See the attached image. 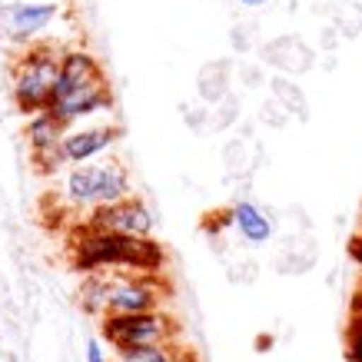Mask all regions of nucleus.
Instances as JSON below:
<instances>
[{
  "instance_id": "ddd939ff",
  "label": "nucleus",
  "mask_w": 362,
  "mask_h": 362,
  "mask_svg": "<svg viewBox=\"0 0 362 362\" xmlns=\"http://www.w3.org/2000/svg\"><path fill=\"white\" fill-rule=\"evenodd\" d=\"M120 362H187L183 349L176 342H160V346H140V349L117 352Z\"/></svg>"
},
{
  "instance_id": "f03ea898",
  "label": "nucleus",
  "mask_w": 362,
  "mask_h": 362,
  "mask_svg": "<svg viewBox=\"0 0 362 362\" xmlns=\"http://www.w3.org/2000/svg\"><path fill=\"white\" fill-rule=\"evenodd\" d=\"M60 57H64V50H57L50 44L30 47L27 54L17 57L11 74V93L13 103L27 117L47 110V103L57 90V80H60Z\"/></svg>"
},
{
  "instance_id": "f3484780",
  "label": "nucleus",
  "mask_w": 362,
  "mask_h": 362,
  "mask_svg": "<svg viewBox=\"0 0 362 362\" xmlns=\"http://www.w3.org/2000/svg\"><path fill=\"white\" fill-rule=\"evenodd\" d=\"M240 4H243V7H263L266 0H240Z\"/></svg>"
},
{
  "instance_id": "2eb2a0df",
  "label": "nucleus",
  "mask_w": 362,
  "mask_h": 362,
  "mask_svg": "<svg viewBox=\"0 0 362 362\" xmlns=\"http://www.w3.org/2000/svg\"><path fill=\"white\" fill-rule=\"evenodd\" d=\"M87 362H107V356H103V346H100L97 339L87 342Z\"/></svg>"
},
{
  "instance_id": "6e6552de",
  "label": "nucleus",
  "mask_w": 362,
  "mask_h": 362,
  "mask_svg": "<svg viewBox=\"0 0 362 362\" xmlns=\"http://www.w3.org/2000/svg\"><path fill=\"white\" fill-rule=\"evenodd\" d=\"M110 87H107V80L103 83H93V87H80V90H66V93H54L50 103H47V110L54 113L57 120L70 127L74 120H83V117H93L100 110H110Z\"/></svg>"
},
{
  "instance_id": "f257e3e1",
  "label": "nucleus",
  "mask_w": 362,
  "mask_h": 362,
  "mask_svg": "<svg viewBox=\"0 0 362 362\" xmlns=\"http://www.w3.org/2000/svg\"><path fill=\"white\" fill-rule=\"evenodd\" d=\"M70 263L77 273H110V269H123V273H146L160 276L163 273V246L150 236H123V233H107V230H83L70 240Z\"/></svg>"
},
{
  "instance_id": "1a4fd4ad",
  "label": "nucleus",
  "mask_w": 362,
  "mask_h": 362,
  "mask_svg": "<svg viewBox=\"0 0 362 362\" xmlns=\"http://www.w3.org/2000/svg\"><path fill=\"white\" fill-rule=\"evenodd\" d=\"M57 4H33V0H11L0 11V30L7 33L11 40H30L37 33L50 27V21L57 17Z\"/></svg>"
},
{
  "instance_id": "20e7f679",
  "label": "nucleus",
  "mask_w": 362,
  "mask_h": 362,
  "mask_svg": "<svg viewBox=\"0 0 362 362\" xmlns=\"http://www.w3.org/2000/svg\"><path fill=\"white\" fill-rule=\"evenodd\" d=\"M103 339L110 342L117 352L123 349H140V346H160V342H173L180 326L176 319L163 309H150V313H127V316H103L100 322Z\"/></svg>"
},
{
  "instance_id": "dca6fc26",
  "label": "nucleus",
  "mask_w": 362,
  "mask_h": 362,
  "mask_svg": "<svg viewBox=\"0 0 362 362\" xmlns=\"http://www.w3.org/2000/svg\"><path fill=\"white\" fill-rule=\"evenodd\" d=\"M352 259H356V263L362 266V236L356 243H352Z\"/></svg>"
},
{
  "instance_id": "423d86ee",
  "label": "nucleus",
  "mask_w": 362,
  "mask_h": 362,
  "mask_svg": "<svg viewBox=\"0 0 362 362\" xmlns=\"http://www.w3.org/2000/svg\"><path fill=\"white\" fill-rule=\"evenodd\" d=\"M90 230H107V233H123V236H153V213L150 206L136 197H127L120 203H107V206H93L87 216Z\"/></svg>"
},
{
  "instance_id": "39448f33",
  "label": "nucleus",
  "mask_w": 362,
  "mask_h": 362,
  "mask_svg": "<svg viewBox=\"0 0 362 362\" xmlns=\"http://www.w3.org/2000/svg\"><path fill=\"white\" fill-rule=\"evenodd\" d=\"M166 296V286L160 276L146 273H123L110 269L107 273V316H127V313H150L160 309Z\"/></svg>"
},
{
  "instance_id": "9b49d317",
  "label": "nucleus",
  "mask_w": 362,
  "mask_h": 362,
  "mask_svg": "<svg viewBox=\"0 0 362 362\" xmlns=\"http://www.w3.org/2000/svg\"><path fill=\"white\" fill-rule=\"evenodd\" d=\"M120 130L117 127H87V130H77V133H66L64 136V150H66V160L77 166V163H87L93 160L97 153L110 150L117 143Z\"/></svg>"
},
{
  "instance_id": "7ed1b4c3",
  "label": "nucleus",
  "mask_w": 362,
  "mask_h": 362,
  "mask_svg": "<svg viewBox=\"0 0 362 362\" xmlns=\"http://www.w3.org/2000/svg\"><path fill=\"white\" fill-rule=\"evenodd\" d=\"M130 197V173L120 160L77 163L66 176V199L74 206H107Z\"/></svg>"
},
{
  "instance_id": "4468645a",
  "label": "nucleus",
  "mask_w": 362,
  "mask_h": 362,
  "mask_svg": "<svg viewBox=\"0 0 362 362\" xmlns=\"http://www.w3.org/2000/svg\"><path fill=\"white\" fill-rule=\"evenodd\" d=\"M273 93H276V100L283 103L286 110L306 117V97L299 93V87L293 83V80H273Z\"/></svg>"
},
{
  "instance_id": "9d476101",
  "label": "nucleus",
  "mask_w": 362,
  "mask_h": 362,
  "mask_svg": "<svg viewBox=\"0 0 362 362\" xmlns=\"http://www.w3.org/2000/svg\"><path fill=\"white\" fill-rule=\"evenodd\" d=\"M103 83V66L97 64V57L87 54L83 47L64 50L60 57V80H57L54 93H66V90H80V87H93Z\"/></svg>"
},
{
  "instance_id": "f8f14e48",
  "label": "nucleus",
  "mask_w": 362,
  "mask_h": 362,
  "mask_svg": "<svg viewBox=\"0 0 362 362\" xmlns=\"http://www.w3.org/2000/svg\"><path fill=\"white\" fill-rule=\"evenodd\" d=\"M230 213H233V226H236V233H240L246 243H252V246H263V243L273 240V216H269V213H263L256 203L240 199Z\"/></svg>"
},
{
  "instance_id": "0eeeda50",
  "label": "nucleus",
  "mask_w": 362,
  "mask_h": 362,
  "mask_svg": "<svg viewBox=\"0 0 362 362\" xmlns=\"http://www.w3.org/2000/svg\"><path fill=\"white\" fill-rule=\"evenodd\" d=\"M64 123L57 120L50 110H40L33 113L30 123H27V140H30V153H33V166L37 173H57L66 160V150H64Z\"/></svg>"
}]
</instances>
